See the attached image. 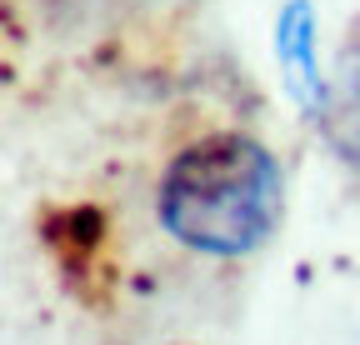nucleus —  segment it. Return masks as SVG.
Listing matches in <instances>:
<instances>
[{"instance_id": "obj_1", "label": "nucleus", "mask_w": 360, "mask_h": 345, "mask_svg": "<svg viewBox=\"0 0 360 345\" xmlns=\"http://www.w3.org/2000/svg\"><path fill=\"white\" fill-rule=\"evenodd\" d=\"M281 165L250 136H205L186 145L160 181V226L205 255H250L281 221Z\"/></svg>"}, {"instance_id": "obj_2", "label": "nucleus", "mask_w": 360, "mask_h": 345, "mask_svg": "<svg viewBox=\"0 0 360 345\" xmlns=\"http://www.w3.org/2000/svg\"><path fill=\"white\" fill-rule=\"evenodd\" d=\"M276 60L285 75L290 100L321 120L326 100H330V75L321 70V56H315V6L310 0H285L281 20H276Z\"/></svg>"}, {"instance_id": "obj_3", "label": "nucleus", "mask_w": 360, "mask_h": 345, "mask_svg": "<svg viewBox=\"0 0 360 345\" xmlns=\"http://www.w3.org/2000/svg\"><path fill=\"white\" fill-rule=\"evenodd\" d=\"M321 131L340 155L360 160V40L340 56V75L330 80V100L321 110Z\"/></svg>"}]
</instances>
